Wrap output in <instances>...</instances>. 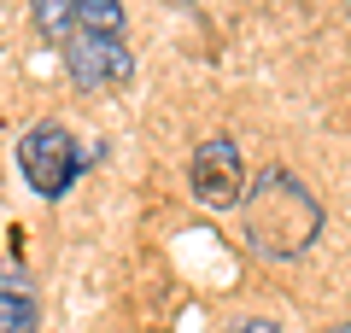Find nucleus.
Masks as SVG:
<instances>
[{
	"instance_id": "f257e3e1",
	"label": "nucleus",
	"mask_w": 351,
	"mask_h": 333,
	"mask_svg": "<svg viewBox=\"0 0 351 333\" xmlns=\"http://www.w3.org/2000/svg\"><path fill=\"white\" fill-rule=\"evenodd\" d=\"M240 222H246V246L258 251V258H276L281 263V258L311 251V240L322 234L328 210H322V199H316L293 170L269 164V170L252 175L246 205H240Z\"/></svg>"
},
{
	"instance_id": "f03ea898",
	"label": "nucleus",
	"mask_w": 351,
	"mask_h": 333,
	"mask_svg": "<svg viewBox=\"0 0 351 333\" xmlns=\"http://www.w3.org/2000/svg\"><path fill=\"white\" fill-rule=\"evenodd\" d=\"M94 158H100V147H76L64 123H29L24 140H18V170H24L29 193L47 199V205L71 193L76 175H82Z\"/></svg>"
},
{
	"instance_id": "7ed1b4c3",
	"label": "nucleus",
	"mask_w": 351,
	"mask_h": 333,
	"mask_svg": "<svg viewBox=\"0 0 351 333\" xmlns=\"http://www.w3.org/2000/svg\"><path fill=\"white\" fill-rule=\"evenodd\" d=\"M188 182H193V199H199L205 210H234L246 205V158H240V147L228 135H211L199 140V152H193L188 164Z\"/></svg>"
},
{
	"instance_id": "20e7f679",
	"label": "nucleus",
	"mask_w": 351,
	"mask_h": 333,
	"mask_svg": "<svg viewBox=\"0 0 351 333\" xmlns=\"http://www.w3.org/2000/svg\"><path fill=\"white\" fill-rule=\"evenodd\" d=\"M59 59H64V71H71V82L82 88V94L112 88V82H129V76H135V53L123 47V36H94V29H76L71 47H64Z\"/></svg>"
},
{
	"instance_id": "39448f33",
	"label": "nucleus",
	"mask_w": 351,
	"mask_h": 333,
	"mask_svg": "<svg viewBox=\"0 0 351 333\" xmlns=\"http://www.w3.org/2000/svg\"><path fill=\"white\" fill-rule=\"evenodd\" d=\"M36 328H41V304H36L29 275L0 263V333H36Z\"/></svg>"
},
{
	"instance_id": "423d86ee",
	"label": "nucleus",
	"mask_w": 351,
	"mask_h": 333,
	"mask_svg": "<svg viewBox=\"0 0 351 333\" xmlns=\"http://www.w3.org/2000/svg\"><path fill=\"white\" fill-rule=\"evenodd\" d=\"M29 24H36L41 41H53V47H71V36L82 29V18H76V0H29Z\"/></svg>"
},
{
	"instance_id": "0eeeda50",
	"label": "nucleus",
	"mask_w": 351,
	"mask_h": 333,
	"mask_svg": "<svg viewBox=\"0 0 351 333\" xmlns=\"http://www.w3.org/2000/svg\"><path fill=\"white\" fill-rule=\"evenodd\" d=\"M76 18L94 36H123V0H76Z\"/></svg>"
},
{
	"instance_id": "6e6552de",
	"label": "nucleus",
	"mask_w": 351,
	"mask_h": 333,
	"mask_svg": "<svg viewBox=\"0 0 351 333\" xmlns=\"http://www.w3.org/2000/svg\"><path fill=\"white\" fill-rule=\"evenodd\" d=\"M234 333H281V328H276V321H269V316H246V321H240Z\"/></svg>"
},
{
	"instance_id": "1a4fd4ad",
	"label": "nucleus",
	"mask_w": 351,
	"mask_h": 333,
	"mask_svg": "<svg viewBox=\"0 0 351 333\" xmlns=\"http://www.w3.org/2000/svg\"><path fill=\"white\" fill-rule=\"evenodd\" d=\"M328 333H351V321H339V328H328Z\"/></svg>"
}]
</instances>
